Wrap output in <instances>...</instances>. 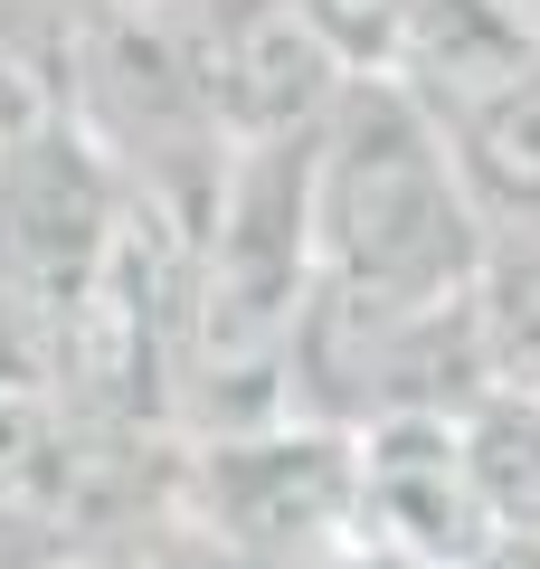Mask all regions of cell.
Masks as SVG:
<instances>
[{
  "label": "cell",
  "instance_id": "6da1fadb",
  "mask_svg": "<svg viewBox=\"0 0 540 569\" xmlns=\"http://www.w3.org/2000/svg\"><path fill=\"white\" fill-rule=\"evenodd\" d=\"M322 295L313 142H247L219 209L190 238V342H180V437L294 418V351Z\"/></svg>",
  "mask_w": 540,
  "mask_h": 569
},
{
  "label": "cell",
  "instance_id": "7a4b0ae2",
  "mask_svg": "<svg viewBox=\"0 0 540 569\" xmlns=\"http://www.w3.org/2000/svg\"><path fill=\"white\" fill-rule=\"evenodd\" d=\"M313 238L322 284L380 305H456L483 284V219L446 114L399 77H351L332 123L313 133Z\"/></svg>",
  "mask_w": 540,
  "mask_h": 569
},
{
  "label": "cell",
  "instance_id": "3957f363",
  "mask_svg": "<svg viewBox=\"0 0 540 569\" xmlns=\"http://www.w3.org/2000/svg\"><path fill=\"white\" fill-rule=\"evenodd\" d=\"M171 503L209 541L247 550L266 569H303L332 541L360 531V437L322 418H276V427H228V437H180L171 456Z\"/></svg>",
  "mask_w": 540,
  "mask_h": 569
},
{
  "label": "cell",
  "instance_id": "277c9868",
  "mask_svg": "<svg viewBox=\"0 0 540 569\" xmlns=\"http://www.w3.org/2000/svg\"><path fill=\"white\" fill-rule=\"evenodd\" d=\"M123 219H133V190L67 104L0 152V284H10L20 323L67 332V313L114 266Z\"/></svg>",
  "mask_w": 540,
  "mask_h": 569
},
{
  "label": "cell",
  "instance_id": "5b68a950",
  "mask_svg": "<svg viewBox=\"0 0 540 569\" xmlns=\"http://www.w3.org/2000/svg\"><path fill=\"white\" fill-rule=\"evenodd\" d=\"M190 39H200L209 104L238 152L247 142H313L351 86L332 39L303 20V0H190Z\"/></svg>",
  "mask_w": 540,
  "mask_h": 569
},
{
  "label": "cell",
  "instance_id": "8992f818",
  "mask_svg": "<svg viewBox=\"0 0 540 569\" xmlns=\"http://www.w3.org/2000/svg\"><path fill=\"white\" fill-rule=\"evenodd\" d=\"M360 531L418 550L437 569H474L493 550V503L474 475L464 418H380L360 427Z\"/></svg>",
  "mask_w": 540,
  "mask_h": 569
},
{
  "label": "cell",
  "instance_id": "52a82bcc",
  "mask_svg": "<svg viewBox=\"0 0 540 569\" xmlns=\"http://www.w3.org/2000/svg\"><path fill=\"white\" fill-rule=\"evenodd\" d=\"M446 133L464 152V181H474L493 238H540V77L502 86L493 104L456 114Z\"/></svg>",
  "mask_w": 540,
  "mask_h": 569
},
{
  "label": "cell",
  "instance_id": "ba28073f",
  "mask_svg": "<svg viewBox=\"0 0 540 569\" xmlns=\"http://www.w3.org/2000/svg\"><path fill=\"white\" fill-rule=\"evenodd\" d=\"M474 475L493 503V541H540V399H483L474 418Z\"/></svg>",
  "mask_w": 540,
  "mask_h": 569
},
{
  "label": "cell",
  "instance_id": "9c48e42d",
  "mask_svg": "<svg viewBox=\"0 0 540 569\" xmlns=\"http://www.w3.org/2000/svg\"><path fill=\"white\" fill-rule=\"evenodd\" d=\"M483 332H493V370L512 399H540V238H493L483 257Z\"/></svg>",
  "mask_w": 540,
  "mask_h": 569
},
{
  "label": "cell",
  "instance_id": "30bf717a",
  "mask_svg": "<svg viewBox=\"0 0 540 569\" xmlns=\"http://www.w3.org/2000/svg\"><path fill=\"white\" fill-rule=\"evenodd\" d=\"M303 20L332 39V58L351 77H389L408 48V20H418V0H303Z\"/></svg>",
  "mask_w": 540,
  "mask_h": 569
},
{
  "label": "cell",
  "instance_id": "8fae6325",
  "mask_svg": "<svg viewBox=\"0 0 540 569\" xmlns=\"http://www.w3.org/2000/svg\"><path fill=\"white\" fill-rule=\"evenodd\" d=\"M142 560H152V569H266V560H247V550L209 541L200 522H180V512H152V531H142Z\"/></svg>",
  "mask_w": 540,
  "mask_h": 569
},
{
  "label": "cell",
  "instance_id": "7c38bea8",
  "mask_svg": "<svg viewBox=\"0 0 540 569\" xmlns=\"http://www.w3.org/2000/svg\"><path fill=\"white\" fill-rule=\"evenodd\" d=\"M303 569H437V560H418V550L380 541V531H351V541H332L322 560H303Z\"/></svg>",
  "mask_w": 540,
  "mask_h": 569
},
{
  "label": "cell",
  "instance_id": "4fadbf2b",
  "mask_svg": "<svg viewBox=\"0 0 540 569\" xmlns=\"http://www.w3.org/2000/svg\"><path fill=\"white\" fill-rule=\"evenodd\" d=\"M58 569H152V560H142V541H86V550H67Z\"/></svg>",
  "mask_w": 540,
  "mask_h": 569
}]
</instances>
